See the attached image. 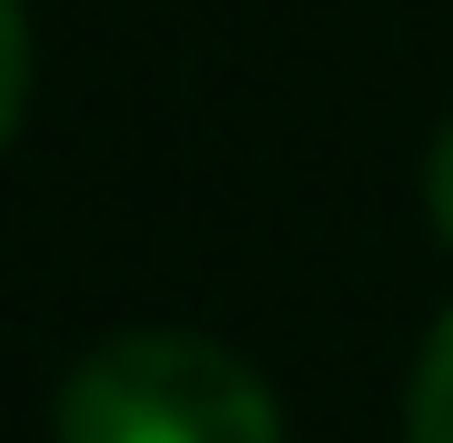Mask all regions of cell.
Segmentation results:
<instances>
[{
  "label": "cell",
  "mask_w": 453,
  "mask_h": 443,
  "mask_svg": "<svg viewBox=\"0 0 453 443\" xmlns=\"http://www.w3.org/2000/svg\"><path fill=\"white\" fill-rule=\"evenodd\" d=\"M423 202H434V232L453 242V121L434 132V162H423Z\"/></svg>",
  "instance_id": "cell-4"
},
{
  "label": "cell",
  "mask_w": 453,
  "mask_h": 443,
  "mask_svg": "<svg viewBox=\"0 0 453 443\" xmlns=\"http://www.w3.org/2000/svg\"><path fill=\"white\" fill-rule=\"evenodd\" d=\"M20 101H31V20H20V0H0V141H11Z\"/></svg>",
  "instance_id": "cell-3"
},
{
  "label": "cell",
  "mask_w": 453,
  "mask_h": 443,
  "mask_svg": "<svg viewBox=\"0 0 453 443\" xmlns=\"http://www.w3.org/2000/svg\"><path fill=\"white\" fill-rule=\"evenodd\" d=\"M403 443H453V312L434 323V343L413 363V393H403Z\"/></svg>",
  "instance_id": "cell-2"
},
{
  "label": "cell",
  "mask_w": 453,
  "mask_h": 443,
  "mask_svg": "<svg viewBox=\"0 0 453 443\" xmlns=\"http://www.w3.org/2000/svg\"><path fill=\"white\" fill-rule=\"evenodd\" d=\"M50 443H282V413L242 353L211 332H111L71 363Z\"/></svg>",
  "instance_id": "cell-1"
}]
</instances>
